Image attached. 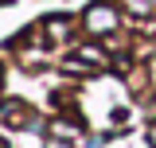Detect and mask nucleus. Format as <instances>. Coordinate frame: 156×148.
<instances>
[{"label": "nucleus", "instance_id": "obj_1", "mask_svg": "<svg viewBox=\"0 0 156 148\" xmlns=\"http://www.w3.org/2000/svg\"><path fill=\"white\" fill-rule=\"evenodd\" d=\"M86 27H90V31H113L117 27V12L105 8V4H94V8L86 12Z\"/></svg>", "mask_w": 156, "mask_h": 148}, {"label": "nucleus", "instance_id": "obj_2", "mask_svg": "<svg viewBox=\"0 0 156 148\" xmlns=\"http://www.w3.org/2000/svg\"><path fill=\"white\" fill-rule=\"evenodd\" d=\"M0 121L12 125V129H27L31 117H27V105L23 101H0Z\"/></svg>", "mask_w": 156, "mask_h": 148}, {"label": "nucleus", "instance_id": "obj_3", "mask_svg": "<svg viewBox=\"0 0 156 148\" xmlns=\"http://www.w3.org/2000/svg\"><path fill=\"white\" fill-rule=\"evenodd\" d=\"M43 31L51 35V43H62V39L70 35V19H66V16H51L47 23H43Z\"/></svg>", "mask_w": 156, "mask_h": 148}, {"label": "nucleus", "instance_id": "obj_4", "mask_svg": "<svg viewBox=\"0 0 156 148\" xmlns=\"http://www.w3.org/2000/svg\"><path fill=\"white\" fill-rule=\"evenodd\" d=\"M74 58H82L86 66H105V62H109V55H105V51H98V47H78Z\"/></svg>", "mask_w": 156, "mask_h": 148}, {"label": "nucleus", "instance_id": "obj_5", "mask_svg": "<svg viewBox=\"0 0 156 148\" xmlns=\"http://www.w3.org/2000/svg\"><path fill=\"white\" fill-rule=\"evenodd\" d=\"M133 8L136 12H148V8H156V0H133Z\"/></svg>", "mask_w": 156, "mask_h": 148}, {"label": "nucleus", "instance_id": "obj_6", "mask_svg": "<svg viewBox=\"0 0 156 148\" xmlns=\"http://www.w3.org/2000/svg\"><path fill=\"white\" fill-rule=\"evenodd\" d=\"M47 148H74V144H66V140H58V136H55V140H47Z\"/></svg>", "mask_w": 156, "mask_h": 148}, {"label": "nucleus", "instance_id": "obj_7", "mask_svg": "<svg viewBox=\"0 0 156 148\" xmlns=\"http://www.w3.org/2000/svg\"><path fill=\"white\" fill-rule=\"evenodd\" d=\"M148 144L156 148V125H152V129H148Z\"/></svg>", "mask_w": 156, "mask_h": 148}]
</instances>
